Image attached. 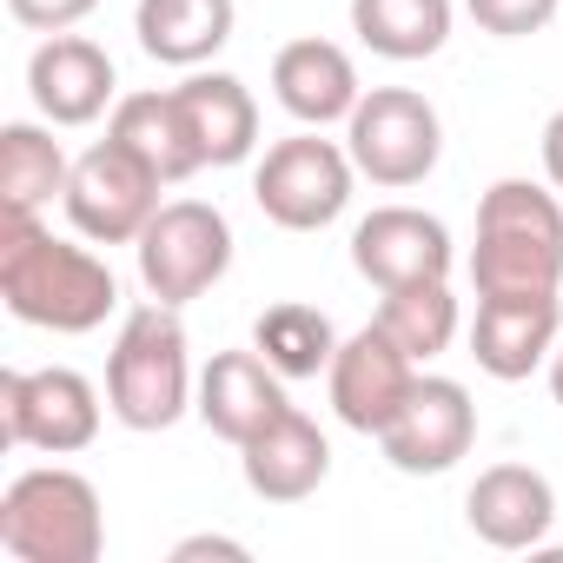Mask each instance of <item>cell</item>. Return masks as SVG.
Wrapping results in <instances>:
<instances>
[{
	"instance_id": "cell-18",
	"label": "cell",
	"mask_w": 563,
	"mask_h": 563,
	"mask_svg": "<svg viewBox=\"0 0 563 563\" xmlns=\"http://www.w3.org/2000/svg\"><path fill=\"white\" fill-rule=\"evenodd\" d=\"M192 411L206 418L212 438L245 444V438H258L278 411H286V385H278V372H272L258 352H219V358L199 372Z\"/></svg>"
},
{
	"instance_id": "cell-11",
	"label": "cell",
	"mask_w": 563,
	"mask_h": 563,
	"mask_svg": "<svg viewBox=\"0 0 563 563\" xmlns=\"http://www.w3.org/2000/svg\"><path fill=\"white\" fill-rule=\"evenodd\" d=\"M325 385H332V411H339L352 431L378 438V431L398 418V405L411 398V385H418V358H411L378 319H372L365 332H352V339L339 345Z\"/></svg>"
},
{
	"instance_id": "cell-7",
	"label": "cell",
	"mask_w": 563,
	"mask_h": 563,
	"mask_svg": "<svg viewBox=\"0 0 563 563\" xmlns=\"http://www.w3.org/2000/svg\"><path fill=\"white\" fill-rule=\"evenodd\" d=\"M345 153L372 186H418L444 153L438 107L411 87H372L345 120Z\"/></svg>"
},
{
	"instance_id": "cell-3",
	"label": "cell",
	"mask_w": 563,
	"mask_h": 563,
	"mask_svg": "<svg viewBox=\"0 0 563 563\" xmlns=\"http://www.w3.org/2000/svg\"><path fill=\"white\" fill-rule=\"evenodd\" d=\"M192 398H199V385H192L179 306H159V299L133 306L120 319V339L107 358V411L126 431H166L186 418Z\"/></svg>"
},
{
	"instance_id": "cell-27",
	"label": "cell",
	"mask_w": 563,
	"mask_h": 563,
	"mask_svg": "<svg viewBox=\"0 0 563 563\" xmlns=\"http://www.w3.org/2000/svg\"><path fill=\"white\" fill-rule=\"evenodd\" d=\"M93 8H100V0H8V14H14L21 27H34V34H67V27H80Z\"/></svg>"
},
{
	"instance_id": "cell-29",
	"label": "cell",
	"mask_w": 563,
	"mask_h": 563,
	"mask_svg": "<svg viewBox=\"0 0 563 563\" xmlns=\"http://www.w3.org/2000/svg\"><path fill=\"white\" fill-rule=\"evenodd\" d=\"M543 173H550V186L563 192V107H556L550 126H543Z\"/></svg>"
},
{
	"instance_id": "cell-9",
	"label": "cell",
	"mask_w": 563,
	"mask_h": 563,
	"mask_svg": "<svg viewBox=\"0 0 563 563\" xmlns=\"http://www.w3.org/2000/svg\"><path fill=\"white\" fill-rule=\"evenodd\" d=\"M100 438V391L54 365V372H0V444H27L74 457Z\"/></svg>"
},
{
	"instance_id": "cell-14",
	"label": "cell",
	"mask_w": 563,
	"mask_h": 563,
	"mask_svg": "<svg viewBox=\"0 0 563 563\" xmlns=\"http://www.w3.org/2000/svg\"><path fill=\"white\" fill-rule=\"evenodd\" d=\"M239 464H245L252 497H265V504H299V497H312L332 477V444H325V431L299 405H286L258 438L239 444Z\"/></svg>"
},
{
	"instance_id": "cell-20",
	"label": "cell",
	"mask_w": 563,
	"mask_h": 563,
	"mask_svg": "<svg viewBox=\"0 0 563 563\" xmlns=\"http://www.w3.org/2000/svg\"><path fill=\"white\" fill-rule=\"evenodd\" d=\"M120 146H133L166 186H179V179H192L206 159H199V140H192V126H186V107H179V93L166 87V93H126L120 107H113V126H107Z\"/></svg>"
},
{
	"instance_id": "cell-23",
	"label": "cell",
	"mask_w": 563,
	"mask_h": 563,
	"mask_svg": "<svg viewBox=\"0 0 563 563\" xmlns=\"http://www.w3.org/2000/svg\"><path fill=\"white\" fill-rule=\"evenodd\" d=\"M252 352H258L278 378H319V372H332V358H339V332H332V319H325L319 306L286 299V306H265V312H258Z\"/></svg>"
},
{
	"instance_id": "cell-13",
	"label": "cell",
	"mask_w": 563,
	"mask_h": 563,
	"mask_svg": "<svg viewBox=\"0 0 563 563\" xmlns=\"http://www.w3.org/2000/svg\"><path fill=\"white\" fill-rule=\"evenodd\" d=\"M563 339V306L556 292H490L477 299V325H471V358L477 372L517 385L530 378Z\"/></svg>"
},
{
	"instance_id": "cell-8",
	"label": "cell",
	"mask_w": 563,
	"mask_h": 563,
	"mask_svg": "<svg viewBox=\"0 0 563 563\" xmlns=\"http://www.w3.org/2000/svg\"><path fill=\"white\" fill-rule=\"evenodd\" d=\"M159 186H166V179H159L133 146H120V140L107 133L100 146H87V153L74 159L60 199H67V219H74L93 245H140L146 219L166 206Z\"/></svg>"
},
{
	"instance_id": "cell-16",
	"label": "cell",
	"mask_w": 563,
	"mask_h": 563,
	"mask_svg": "<svg viewBox=\"0 0 563 563\" xmlns=\"http://www.w3.org/2000/svg\"><path fill=\"white\" fill-rule=\"evenodd\" d=\"M272 93L299 126H332V120H352V107L365 100L358 87V67L339 41H286L272 60Z\"/></svg>"
},
{
	"instance_id": "cell-17",
	"label": "cell",
	"mask_w": 563,
	"mask_h": 563,
	"mask_svg": "<svg viewBox=\"0 0 563 563\" xmlns=\"http://www.w3.org/2000/svg\"><path fill=\"white\" fill-rule=\"evenodd\" d=\"M464 517H471V530H477L490 550H530V543H543L550 523H556V490H550V477L530 471V464H490V471L471 484Z\"/></svg>"
},
{
	"instance_id": "cell-2",
	"label": "cell",
	"mask_w": 563,
	"mask_h": 563,
	"mask_svg": "<svg viewBox=\"0 0 563 563\" xmlns=\"http://www.w3.org/2000/svg\"><path fill=\"white\" fill-rule=\"evenodd\" d=\"M471 286L490 292H556L563 286V206L530 179H497L477 199Z\"/></svg>"
},
{
	"instance_id": "cell-12",
	"label": "cell",
	"mask_w": 563,
	"mask_h": 563,
	"mask_svg": "<svg viewBox=\"0 0 563 563\" xmlns=\"http://www.w3.org/2000/svg\"><path fill=\"white\" fill-rule=\"evenodd\" d=\"M352 265H358V278H372L378 292L424 286V278H451V232H444V219H431L418 206H378L352 232Z\"/></svg>"
},
{
	"instance_id": "cell-24",
	"label": "cell",
	"mask_w": 563,
	"mask_h": 563,
	"mask_svg": "<svg viewBox=\"0 0 563 563\" xmlns=\"http://www.w3.org/2000/svg\"><path fill=\"white\" fill-rule=\"evenodd\" d=\"M352 34L385 60H431L451 41V0H352Z\"/></svg>"
},
{
	"instance_id": "cell-25",
	"label": "cell",
	"mask_w": 563,
	"mask_h": 563,
	"mask_svg": "<svg viewBox=\"0 0 563 563\" xmlns=\"http://www.w3.org/2000/svg\"><path fill=\"white\" fill-rule=\"evenodd\" d=\"M378 325H385L418 365H424V358H438V352L457 339V299H451L444 278H424V286H398V292H385Z\"/></svg>"
},
{
	"instance_id": "cell-6",
	"label": "cell",
	"mask_w": 563,
	"mask_h": 563,
	"mask_svg": "<svg viewBox=\"0 0 563 563\" xmlns=\"http://www.w3.org/2000/svg\"><path fill=\"white\" fill-rule=\"evenodd\" d=\"M352 173H358L352 153L319 140V126H312V133H292V140L265 146V159L252 173V199H258V212L272 225L319 232L352 206Z\"/></svg>"
},
{
	"instance_id": "cell-21",
	"label": "cell",
	"mask_w": 563,
	"mask_h": 563,
	"mask_svg": "<svg viewBox=\"0 0 563 563\" xmlns=\"http://www.w3.org/2000/svg\"><path fill=\"white\" fill-rule=\"evenodd\" d=\"M133 34L166 67H199L232 41V0H140Z\"/></svg>"
},
{
	"instance_id": "cell-30",
	"label": "cell",
	"mask_w": 563,
	"mask_h": 563,
	"mask_svg": "<svg viewBox=\"0 0 563 563\" xmlns=\"http://www.w3.org/2000/svg\"><path fill=\"white\" fill-rule=\"evenodd\" d=\"M550 391H556V405H563V339H556V352H550Z\"/></svg>"
},
{
	"instance_id": "cell-22",
	"label": "cell",
	"mask_w": 563,
	"mask_h": 563,
	"mask_svg": "<svg viewBox=\"0 0 563 563\" xmlns=\"http://www.w3.org/2000/svg\"><path fill=\"white\" fill-rule=\"evenodd\" d=\"M67 153L47 126H0V219H41L54 192H67Z\"/></svg>"
},
{
	"instance_id": "cell-26",
	"label": "cell",
	"mask_w": 563,
	"mask_h": 563,
	"mask_svg": "<svg viewBox=\"0 0 563 563\" xmlns=\"http://www.w3.org/2000/svg\"><path fill=\"white\" fill-rule=\"evenodd\" d=\"M464 8H471V21H477L484 34H497V41H523V34H543V27L556 21L563 0H464Z\"/></svg>"
},
{
	"instance_id": "cell-15",
	"label": "cell",
	"mask_w": 563,
	"mask_h": 563,
	"mask_svg": "<svg viewBox=\"0 0 563 563\" xmlns=\"http://www.w3.org/2000/svg\"><path fill=\"white\" fill-rule=\"evenodd\" d=\"M113 87H120V80H113L107 47H93V41H80V34H54V41H41L34 60H27V93H34V107H41L54 126H93V120L107 113Z\"/></svg>"
},
{
	"instance_id": "cell-10",
	"label": "cell",
	"mask_w": 563,
	"mask_h": 563,
	"mask_svg": "<svg viewBox=\"0 0 563 563\" xmlns=\"http://www.w3.org/2000/svg\"><path fill=\"white\" fill-rule=\"evenodd\" d=\"M378 444L405 477H438L477 444V405L457 378H418L398 418L378 431Z\"/></svg>"
},
{
	"instance_id": "cell-4",
	"label": "cell",
	"mask_w": 563,
	"mask_h": 563,
	"mask_svg": "<svg viewBox=\"0 0 563 563\" xmlns=\"http://www.w3.org/2000/svg\"><path fill=\"white\" fill-rule=\"evenodd\" d=\"M0 543L21 563H93L107 550L100 490L67 464L21 471L0 497Z\"/></svg>"
},
{
	"instance_id": "cell-5",
	"label": "cell",
	"mask_w": 563,
	"mask_h": 563,
	"mask_svg": "<svg viewBox=\"0 0 563 563\" xmlns=\"http://www.w3.org/2000/svg\"><path fill=\"white\" fill-rule=\"evenodd\" d=\"M232 272V225L206 199H166L140 232V278L159 306H192Z\"/></svg>"
},
{
	"instance_id": "cell-19",
	"label": "cell",
	"mask_w": 563,
	"mask_h": 563,
	"mask_svg": "<svg viewBox=\"0 0 563 563\" xmlns=\"http://www.w3.org/2000/svg\"><path fill=\"white\" fill-rule=\"evenodd\" d=\"M173 93L186 107V126H192L206 166H239L258 146V107H252L245 80H232V74H192Z\"/></svg>"
},
{
	"instance_id": "cell-28",
	"label": "cell",
	"mask_w": 563,
	"mask_h": 563,
	"mask_svg": "<svg viewBox=\"0 0 563 563\" xmlns=\"http://www.w3.org/2000/svg\"><path fill=\"white\" fill-rule=\"evenodd\" d=\"M199 556H232V563H245L252 550L232 543V537H186V543H173V563H199Z\"/></svg>"
},
{
	"instance_id": "cell-1",
	"label": "cell",
	"mask_w": 563,
	"mask_h": 563,
	"mask_svg": "<svg viewBox=\"0 0 563 563\" xmlns=\"http://www.w3.org/2000/svg\"><path fill=\"white\" fill-rule=\"evenodd\" d=\"M0 299L21 325L80 339L113 319L120 278L87 245L54 239L41 219H0Z\"/></svg>"
}]
</instances>
